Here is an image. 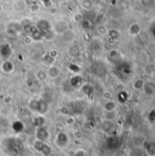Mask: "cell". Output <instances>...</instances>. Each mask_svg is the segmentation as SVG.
Here are the masks:
<instances>
[{"mask_svg": "<svg viewBox=\"0 0 155 156\" xmlns=\"http://www.w3.org/2000/svg\"><path fill=\"white\" fill-rule=\"evenodd\" d=\"M1 148L8 156H21L25 150L23 142L16 136L4 138L1 142Z\"/></svg>", "mask_w": 155, "mask_h": 156, "instance_id": "cell-1", "label": "cell"}, {"mask_svg": "<svg viewBox=\"0 0 155 156\" xmlns=\"http://www.w3.org/2000/svg\"><path fill=\"white\" fill-rule=\"evenodd\" d=\"M29 109L38 115H45L49 110V103H48L42 98L40 99H32L29 101Z\"/></svg>", "mask_w": 155, "mask_h": 156, "instance_id": "cell-2", "label": "cell"}, {"mask_svg": "<svg viewBox=\"0 0 155 156\" xmlns=\"http://www.w3.org/2000/svg\"><path fill=\"white\" fill-rule=\"evenodd\" d=\"M33 148L36 152L39 153L43 156H50L52 154V147L48 144H47V142L36 140L33 143Z\"/></svg>", "mask_w": 155, "mask_h": 156, "instance_id": "cell-3", "label": "cell"}, {"mask_svg": "<svg viewBox=\"0 0 155 156\" xmlns=\"http://www.w3.org/2000/svg\"><path fill=\"white\" fill-rule=\"evenodd\" d=\"M55 143L57 146L60 149H65L69 143V137L67 133L65 132H59L57 133L55 138Z\"/></svg>", "mask_w": 155, "mask_h": 156, "instance_id": "cell-4", "label": "cell"}, {"mask_svg": "<svg viewBox=\"0 0 155 156\" xmlns=\"http://www.w3.org/2000/svg\"><path fill=\"white\" fill-rule=\"evenodd\" d=\"M49 131L46 126H41V127H37L36 132H35V136L36 140L41 141V142H47L49 139Z\"/></svg>", "mask_w": 155, "mask_h": 156, "instance_id": "cell-5", "label": "cell"}, {"mask_svg": "<svg viewBox=\"0 0 155 156\" xmlns=\"http://www.w3.org/2000/svg\"><path fill=\"white\" fill-rule=\"evenodd\" d=\"M37 28L39 30V32L41 33V35L44 38V37L51 31V25L48 20L40 19L37 24Z\"/></svg>", "mask_w": 155, "mask_h": 156, "instance_id": "cell-6", "label": "cell"}, {"mask_svg": "<svg viewBox=\"0 0 155 156\" xmlns=\"http://www.w3.org/2000/svg\"><path fill=\"white\" fill-rule=\"evenodd\" d=\"M16 69V65L14 64V62L10 59H5L1 66H0V69L3 73L5 74H10L13 73L14 70Z\"/></svg>", "mask_w": 155, "mask_h": 156, "instance_id": "cell-7", "label": "cell"}, {"mask_svg": "<svg viewBox=\"0 0 155 156\" xmlns=\"http://www.w3.org/2000/svg\"><path fill=\"white\" fill-rule=\"evenodd\" d=\"M116 69L122 75H130L132 73V66L127 62H120Z\"/></svg>", "mask_w": 155, "mask_h": 156, "instance_id": "cell-8", "label": "cell"}, {"mask_svg": "<svg viewBox=\"0 0 155 156\" xmlns=\"http://www.w3.org/2000/svg\"><path fill=\"white\" fill-rule=\"evenodd\" d=\"M143 90L146 96H149V97L155 96V82H153V81L145 82Z\"/></svg>", "mask_w": 155, "mask_h": 156, "instance_id": "cell-9", "label": "cell"}, {"mask_svg": "<svg viewBox=\"0 0 155 156\" xmlns=\"http://www.w3.org/2000/svg\"><path fill=\"white\" fill-rule=\"evenodd\" d=\"M84 84L83 81V78L81 76H79V74H75L74 76H72L69 80V85L73 88V89H78L80 88L82 85Z\"/></svg>", "mask_w": 155, "mask_h": 156, "instance_id": "cell-10", "label": "cell"}, {"mask_svg": "<svg viewBox=\"0 0 155 156\" xmlns=\"http://www.w3.org/2000/svg\"><path fill=\"white\" fill-rule=\"evenodd\" d=\"M12 48L9 44H3L0 46V56L4 59H9V58L12 55Z\"/></svg>", "mask_w": 155, "mask_h": 156, "instance_id": "cell-11", "label": "cell"}, {"mask_svg": "<svg viewBox=\"0 0 155 156\" xmlns=\"http://www.w3.org/2000/svg\"><path fill=\"white\" fill-rule=\"evenodd\" d=\"M119 146V138L117 136L111 135L106 140V147L109 150H115Z\"/></svg>", "mask_w": 155, "mask_h": 156, "instance_id": "cell-12", "label": "cell"}, {"mask_svg": "<svg viewBox=\"0 0 155 156\" xmlns=\"http://www.w3.org/2000/svg\"><path fill=\"white\" fill-rule=\"evenodd\" d=\"M141 31H142V26H141L139 23H137V22L132 23V24L129 27V28H128V33H129L130 36H132V37H136V36H138V35L141 33Z\"/></svg>", "mask_w": 155, "mask_h": 156, "instance_id": "cell-13", "label": "cell"}, {"mask_svg": "<svg viewBox=\"0 0 155 156\" xmlns=\"http://www.w3.org/2000/svg\"><path fill=\"white\" fill-rule=\"evenodd\" d=\"M47 73H48V77H49V78L55 80V79H58V78L60 76L61 70H60V69L58 68L57 66L52 65V66H49V68H48Z\"/></svg>", "mask_w": 155, "mask_h": 156, "instance_id": "cell-14", "label": "cell"}, {"mask_svg": "<svg viewBox=\"0 0 155 156\" xmlns=\"http://www.w3.org/2000/svg\"><path fill=\"white\" fill-rule=\"evenodd\" d=\"M80 90L81 91L83 92L84 95L86 96H91L93 93H94V90H95V88L93 85L91 84H89V83H84L81 87H80Z\"/></svg>", "mask_w": 155, "mask_h": 156, "instance_id": "cell-15", "label": "cell"}, {"mask_svg": "<svg viewBox=\"0 0 155 156\" xmlns=\"http://www.w3.org/2000/svg\"><path fill=\"white\" fill-rule=\"evenodd\" d=\"M101 129L103 132L107 133H111L113 130H114V123L112 121L110 120H105L102 124H101Z\"/></svg>", "mask_w": 155, "mask_h": 156, "instance_id": "cell-16", "label": "cell"}, {"mask_svg": "<svg viewBox=\"0 0 155 156\" xmlns=\"http://www.w3.org/2000/svg\"><path fill=\"white\" fill-rule=\"evenodd\" d=\"M117 107V103L116 101L110 100V101H105L104 104H103V109L106 112H114L116 110Z\"/></svg>", "mask_w": 155, "mask_h": 156, "instance_id": "cell-17", "label": "cell"}, {"mask_svg": "<svg viewBox=\"0 0 155 156\" xmlns=\"http://www.w3.org/2000/svg\"><path fill=\"white\" fill-rule=\"evenodd\" d=\"M143 150L146 151V153L150 156H155V143L146 142L143 144Z\"/></svg>", "mask_w": 155, "mask_h": 156, "instance_id": "cell-18", "label": "cell"}, {"mask_svg": "<svg viewBox=\"0 0 155 156\" xmlns=\"http://www.w3.org/2000/svg\"><path fill=\"white\" fill-rule=\"evenodd\" d=\"M33 125L37 128V127H41V126H45L46 123V118L44 115H37L36 117H34L33 119Z\"/></svg>", "mask_w": 155, "mask_h": 156, "instance_id": "cell-19", "label": "cell"}, {"mask_svg": "<svg viewBox=\"0 0 155 156\" xmlns=\"http://www.w3.org/2000/svg\"><path fill=\"white\" fill-rule=\"evenodd\" d=\"M12 129L16 133H21L25 129V125L21 121H15L12 123Z\"/></svg>", "mask_w": 155, "mask_h": 156, "instance_id": "cell-20", "label": "cell"}, {"mask_svg": "<svg viewBox=\"0 0 155 156\" xmlns=\"http://www.w3.org/2000/svg\"><path fill=\"white\" fill-rule=\"evenodd\" d=\"M128 99H129V93L126 90H122L117 95V101L119 103L123 104L128 101Z\"/></svg>", "mask_w": 155, "mask_h": 156, "instance_id": "cell-21", "label": "cell"}, {"mask_svg": "<svg viewBox=\"0 0 155 156\" xmlns=\"http://www.w3.org/2000/svg\"><path fill=\"white\" fill-rule=\"evenodd\" d=\"M144 83H145V81H144L143 79L138 78V79H136V80L133 81L132 87H133V89L136 90H143V86H144Z\"/></svg>", "mask_w": 155, "mask_h": 156, "instance_id": "cell-22", "label": "cell"}, {"mask_svg": "<svg viewBox=\"0 0 155 156\" xmlns=\"http://www.w3.org/2000/svg\"><path fill=\"white\" fill-rule=\"evenodd\" d=\"M41 60H42V62L45 65H47V66H52L53 63H54V61H55V58H53L48 53H47V54L43 55V57L41 58Z\"/></svg>", "mask_w": 155, "mask_h": 156, "instance_id": "cell-23", "label": "cell"}, {"mask_svg": "<svg viewBox=\"0 0 155 156\" xmlns=\"http://www.w3.org/2000/svg\"><path fill=\"white\" fill-rule=\"evenodd\" d=\"M92 26L91 20L88 18H84L80 21V27L83 30H90Z\"/></svg>", "mask_w": 155, "mask_h": 156, "instance_id": "cell-24", "label": "cell"}, {"mask_svg": "<svg viewBox=\"0 0 155 156\" xmlns=\"http://www.w3.org/2000/svg\"><path fill=\"white\" fill-rule=\"evenodd\" d=\"M140 3L145 8H153L155 6V0H140Z\"/></svg>", "mask_w": 155, "mask_h": 156, "instance_id": "cell-25", "label": "cell"}, {"mask_svg": "<svg viewBox=\"0 0 155 156\" xmlns=\"http://www.w3.org/2000/svg\"><path fill=\"white\" fill-rule=\"evenodd\" d=\"M68 69H69V70L70 72H72V73H74V74H79V73L80 72V70H81V68H80L78 64H76V63H71V64H69V66L68 67Z\"/></svg>", "mask_w": 155, "mask_h": 156, "instance_id": "cell-26", "label": "cell"}, {"mask_svg": "<svg viewBox=\"0 0 155 156\" xmlns=\"http://www.w3.org/2000/svg\"><path fill=\"white\" fill-rule=\"evenodd\" d=\"M69 54L72 58H78L80 55V50L78 46H72L69 48Z\"/></svg>", "mask_w": 155, "mask_h": 156, "instance_id": "cell-27", "label": "cell"}, {"mask_svg": "<svg viewBox=\"0 0 155 156\" xmlns=\"http://www.w3.org/2000/svg\"><path fill=\"white\" fill-rule=\"evenodd\" d=\"M130 156H144V150L141 147H135L130 153Z\"/></svg>", "mask_w": 155, "mask_h": 156, "instance_id": "cell-28", "label": "cell"}, {"mask_svg": "<svg viewBox=\"0 0 155 156\" xmlns=\"http://www.w3.org/2000/svg\"><path fill=\"white\" fill-rule=\"evenodd\" d=\"M108 34H109V38L112 39L114 41H116L120 37V32L118 30H116V29H111L108 32Z\"/></svg>", "mask_w": 155, "mask_h": 156, "instance_id": "cell-29", "label": "cell"}, {"mask_svg": "<svg viewBox=\"0 0 155 156\" xmlns=\"http://www.w3.org/2000/svg\"><path fill=\"white\" fill-rule=\"evenodd\" d=\"M144 72L148 75H153V73H155V66L152 63L147 64L144 67Z\"/></svg>", "mask_w": 155, "mask_h": 156, "instance_id": "cell-30", "label": "cell"}, {"mask_svg": "<svg viewBox=\"0 0 155 156\" xmlns=\"http://www.w3.org/2000/svg\"><path fill=\"white\" fill-rule=\"evenodd\" d=\"M37 78L39 81H45L48 79V73L44 70H38L37 72Z\"/></svg>", "mask_w": 155, "mask_h": 156, "instance_id": "cell-31", "label": "cell"}, {"mask_svg": "<svg viewBox=\"0 0 155 156\" xmlns=\"http://www.w3.org/2000/svg\"><path fill=\"white\" fill-rule=\"evenodd\" d=\"M120 56V54H119V51L118 50H116V49H112L111 52H110V55H109V57H110V58L111 59H116V58H118V57Z\"/></svg>", "mask_w": 155, "mask_h": 156, "instance_id": "cell-32", "label": "cell"}, {"mask_svg": "<svg viewBox=\"0 0 155 156\" xmlns=\"http://www.w3.org/2000/svg\"><path fill=\"white\" fill-rule=\"evenodd\" d=\"M73 156H86V152L83 149H78L73 153Z\"/></svg>", "mask_w": 155, "mask_h": 156, "instance_id": "cell-33", "label": "cell"}, {"mask_svg": "<svg viewBox=\"0 0 155 156\" xmlns=\"http://www.w3.org/2000/svg\"><path fill=\"white\" fill-rule=\"evenodd\" d=\"M102 96H103V99L105 101H110V100L112 99V94H111V91H105Z\"/></svg>", "mask_w": 155, "mask_h": 156, "instance_id": "cell-34", "label": "cell"}, {"mask_svg": "<svg viewBox=\"0 0 155 156\" xmlns=\"http://www.w3.org/2000/svg\"><path fill=\"white\" fill-rule=\"evenodd\" d=\"M148 119H149V121H150V122H154L155 121V109L152 110V111L150 112V113H149V115H148Z\"/></svg>", "mask_w": 155, "mask_h": 156, "instance_id": "cell-35", "label": "cell"}, {"mask_svg": "<svg viewBox=\"0 0 155 156\" xmlns=\"http://www.w3.org/2000/svg\"><path fill=\"white\" fill-rule=\"evenodd\" d=\"M48 54H49L53 58H56L58 57V51H57V50H54V49H53V50H51V51H49V52H48Z\"/></svg>", "mask_w": 155, "mask_h": 156, "instance_id": "cell-36", "label": "cell"}, {"mask_svg": "<svg viewBox=\"0 0 155 156\" xmlns=\"http://www.w3.org/2000/svg\"><path fill=\"white\" fill-rule=\"evenodd\" d=\"M46 6H49L51 5V0H40Z\"/></svg>", "mask_w": 155, "mask_h": 156, "instance_id": "cell-37", "label": "cell"}, {"mask_svg": "<svg viewBox=\"0 0 155 156\" xmlns=\"http://www.w3.org/2000/svg\"><path fill=\"white\" fill-rule=\"evenodd\" d=\"M150 31H151V33H152V35H153V38L155 39V24H154V25H153V26H152V27H151Z\"/></svg>", "mask_w": 155, "mask_h": 156, "instance_id": "cell-38", "label": "cell"}]
</instances>
